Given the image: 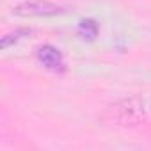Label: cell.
<instances>
[{"label":"cell","mask_w":151,"mask_h":151,"mask_svg":"<svg viewBox=\"0 0 151 151\" xmlns=\"http://www.w3.org/2000/svg\"><path fill=\"white\" fill-rule=\"evenodd\" d=\"M30 34H32V30H30V29H16V30H13V32L6 34L2 39H0V48H2V50H7V48H11L13 45H16L18 41H22V39L29 37Z\"/></svg>","instance_id":"4"},{"label":"cell","mask_w":151,"mask_h":151,"mask_svg":"<svg viewBox=\"0 0 151 151\" xmlns=\"http://www.w3.org/2000/svg\"><path fill=\"white\" fill-rule=\"evenodd\" d=\"M112 116L121 124H137L144 119V105L137 98H128L112 107Z\"/></svg>","instance_id":"2"},{"label":"cell","mask_w":151,"mask_h":151,"mask_svg":"<svg viewBox=\"0 0 151 151\" xmlns=\"http://www.w3.org/2000/svg\"><path fill=\"white\" fill-rule=\"evenodd\" d=\"M78 34L84 37V39H94L96 34H98V23L94 20H82L80 25H78Z\"/></svg>","instance_id":"5"},{"label":"cell","mask_w":151,"mask_h":151,"mask_svg":"<svg viewBox=\"0 0 151 151\" xmlns=\"http://www.w3.org/2000/svg\"><path fill=\"white\" fill-rule=\"evenodd\" d=\"M13 13L22 18H50V16H59L66 13V7L52 4L48 0H29L25 4L16 6Z\"/></svg>","instance_id":"1"},{"label":"cell","mask_w":151,"mask_h":151,"mask_svg":"<svg viewBox=\"0 0 151 151\" xmlns=\"http://www.w3.org/2000/svg\"><path fill=\"white\" fill-rule=\"evenodd\" d=\"M36 57L39 60L41 66H45L46 69L50 71H59L62 69L64 66V59H62V53L59 48H55L53 45H43L37 48L36 52Z\"/></svg>","instance_id":"3"}]
</instances>
